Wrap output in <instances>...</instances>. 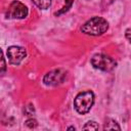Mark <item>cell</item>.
I'll return each mask as SVG.
<instances>
[{"mask_svg":"<svg viewBox=\"0 0 131 131\" xmlns=\"http://www.w3.org/2000/svg\"><path fill=\"white\" fill-rule=\"evenodd\" d=\"M107 28H108V24L106 19H104L103 17L94 16L90 18L89 20H87L82 26L81 31L87 35L98 36V35H102L103 33H105Z\"/></svg>","mask_w":131,"mask_h":131,"instance_id":"obj_1","label":"cell"},{"mask_svg":"<svg viewBox=\"0 0 131 131\" xmlns=\"http://www.w3.org/2000/svg\"><path fill=\"white\" fill-rule=\"evenodd\" d=\"M94 102V94L92 91L88 90V91H83L80 92L74 100V105L76 111L79 114H87L90 108L92 107Z\"/></svg>","mask_w":131,"mask_h":131,"instance_id":"obj_2","label":"cell"},{"mask_svg":"<svg viewBox=\"0 0 131 131\" xmlns=\"http://www.w3.org/2000/svg\"><path fill=\"white\" fill-rule=\"evenodd\" d=\"M91 64L98 70L101 71H105V72H110L113 69H115L117 62L110 56L102 54V53H98V54H94L91 58Z\"/></svg>","mask_w":131,"mask_h":131,"instance_id":"obj_3","label":"cell"},{"mask_svg":"<svg viewBox=\"0 0 131 131\" xmlns=\"http://www.w3.org/2000/svg\"><path fill=\"white\" fill-rule=\"evenodd\" d=\"M7 17L10 18H25L28 15V8L19 1H13L8 7Z\"/></svg>","mask_w":131,"mask_h":131,"instance_id":"obj_4","label":"cell"},{"mask_svg":"<svg viewBox=\"0 0 131 131\" xmlns=\"http://www.w3.org/2000/svg\"><path fill=\"white\" fill-rule=\"evenodd\" d=\"M66 79V72L61 69H55L47 73L43 79L44 83L48 86H56L61 84Z\"/></svg>","mask_w":131,"mask_h":131,"instance_id":"obj_5","label":"cell"},{"mask_svg":"<svg viewBox=\"0 0 131 131\" xmlns=\"http://www.w3.org/2000/svg\"><path fill=\"white\" fill-rule=\"evenodd\" d=\"M27 52L24 47L10 46L7 49V57L11 64H19L20 61L26 57Z\"/></svg>","mask_w":131,"mask_h":131,"instance_id":"obj_6","label":"cell"},{"mask_svg":"<svg viewBox=\"0 0 131 131\" xmlns=\"http://www.w3.org/2000/svg\"><path fill=\"white\" fill-rule=\"evenodd\" d=\"M36 6H38L41 9H46L50 6L51 0H32Z\"/></svg>","mask_w":131,"mask_h":131,"instance_id":"obj_7","label":"cell"},{"mask_svg":"<svg viewBox=\"0 0 131 131\" xmlns=\"http://www.w3.org/2000/svg\"><path fill=\"white\" fill-rule=\"evenodd\" d=\"M115 129L120 130L121 128L117 122H115L114 120H108L107 123H105V125H104V130H115Z\"/></svg>","mask_w":131,"mask_h":131,"instance_id":"obj_8","label":"cell"},{"mask_svg":"<svg viewBox=\"0 0 131 131\" xmlns=\"http://www.w3.org/2000/svg\"><path fill=\"white\" fill-rule=\"evenodd\" d=\"M97 129H98V125L93 121H89L86 123V125L83 126V130H97Z\"/></svg>","mask_w":131,"mask_h":131,"instance_id":"obj_9","label":"cell"},{"mask_svg":"<svg viewBox=\"0 0 131 131\" xmlns=\"http://www.w3.org/2000/svg\"><path fill=\"white\" fill-rule=\"evenodd\" d=\"M73 2H74V0H66V5L62 7V9H61V10H59V11H58V12H56L55 14H56V15H59V14H61V13L66 12V11H68V10L71 8V6H72Z\"/></svg>","mask_w":131,"mask_h":131,"instance_id":"obj_10","label":"cell"},{"mask_svg":"<svg viewBox=\"0 0 131 131\" xmlns=\"http://www.w3.org/2000/svg\"><path fill=\"white\" fill-rule=\"evenodd\" d=\"M26 125L29 127V128H35L37 126V121L34 120V119H29L27 122H26Z\"/></svg>","mask_w":131,"mask_h":131,"instance_id":"obj_11","label":"cell"},{"mask_svg":"<svg viewBox=\"0 0 131 131\" xmlns=\"http://www.w3.org/2000/svg\"><path fill=\"white\" fill-rule=\"evenodd\" d=\"M125 36H126V38L129 40V42L131 43V28H129V29L126 31V33H125Z\"/></svg>","mask_w":131,"mask_h":131,"instance_id":"obj_12","label":"cell"},{"mask_svg":"<svg viewBox=\"0 0 131 131\" xmlns=\"http://www.w3.org/2000/svg\"><path fill=\"white\" fill-rule=\"evenodd\" d=\"M1 60H2V66H1V68H2V73H4V71H5V60H4V57H3V54H2V58H1Z\"/></svg>","mask_w":131,"mask_h":131,"instance_id":"obj_13","label":"cell"},{"mask_svg":"<svg viewBox=\"0 0 131 131\" xmlns=\"http://www.w3.org/2000/svg\"><path fill=\"white\" fill-rule=\"evenodd\" d=\"M69 130H75V127H70Z\"/></svg>","mask_w":131,"mask_h":131,"instance_id":"obj_14","label":"cell"}]
</instances>
